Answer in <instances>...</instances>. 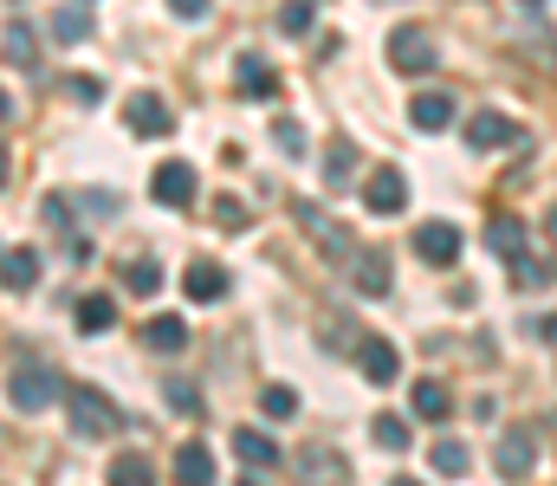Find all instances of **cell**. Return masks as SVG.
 <instances>
[{
    "label": "cell",
    "mask_w": 557,
    "mask_h": 486,
    "mask_svg": "<svg viewBox=\"0 0 557 486\" xmlns=\"http://www.w3.org/2000/svg\"><path fill=\"white\" fill-rule=\"evenodd\" d=\"M486 247H493V260H506V266H512V279H519V286L552 279V266H545V260H532V247H525V221H519V214H493V221H486Z\"/></svg>",
    "instance_id": "1"
},
{
    "label": "cell",
    "mask_w": 557,
    "mask_h": 486,
    "mask_svg": "<svg viewBox=\"0 0 557 486\" xmlns=\"http://www.w3.org/2000/svg\"><path fill=\"white\" fill-rule=\"evenodd\" d=\"M59 396H65V376H59L46 357H26V363H13V376H7V402H13L20 415H46Z\"/></svg>",
    "instance_id": "2"
},
{
    "label": "cell",
    "mask_w": 557,
    "mask_h": 486,
    "mask_svg": "<svg viewBox=\"0 0 557 486\" xmlns=\"http://www.w3.org/2000/svg\"><path fill=\"white\" fill-rule=\"evenodd\" d=\"M65 422H72L78 441H104V435L124 428V409H117L104 389H72V396H65Z\"/></svg>",
    "instance_id": "3"
},
{
    "label": "cell",
    "mask_w": 557,
    "mask_h": 486,
    "mask_svg": "<svg viewBox=\"0 0 557 486\" xmlns=\"http://www.w3.org/2000/svg\"><path fill=\"white\" fill-rule=\"evenodd\" d=\"M292 214H298V227H305V234L318 240V253H331V260H350V253L363 247V240H357V234H350L344 221H331V214H324L318 201H292Z\"/></svg>",
    "instance_id": "4"
},
{
    "label": "cell",
    "mask_w": 557,
    "mask_h": 486,
    "mask_svg": "<svg viewBox=\"0 0 557 486\" xmlns=\"http://www.w3.org/2000/svg\"><path fill=\"white\" fill-rule=\"evenodd\" d=\"M434 59H441V46H434L428 26H396V33H389V65H396V72L421 78V72H434Z\"/></svg>",
    "instance_id": "5"
},
{
    "label": "cell",
    "mask_w": 557,
    "mask_h": 486,
    "mask_svg": "<svg viewBox=\"0 0 557 486\" xmlns=\"http://www.w3.org/2000/svg\"><path fill=\"white\" fill-rule=\"evenodd\" d=\"M195 188H201V175H195V162H182V157L156 162V175H149V195H156L162 208H188Z\"/></svg>",
    "instance_id": "6"
},
{
    "label": "cell",
    "mask_w": 557,
    "mask_h": 486,
    "mask_svg": "<svg viewBox=\"0 0 557 486\" xmlns=\"http://www.w3.org/2000/svg\"><path fill=\"white\" fill-rule=\"evenodd\" d=\"M493 468H499V481H525V474L539 468V435H532V428H506Z\"/></svg>",
    "instance_id": "7"
},
{
    "label": "cell",
    "mask_w": 557,
    "mask_h": 486,
    "mask_svg": "<svg viewBox=\"0 0 557 486\" xmlns=\"http://www.w3.org/2000/svg\"><path fill=\"white\" fill-rule=\"evenodd\" d=\"M344 266H350V286H357L363 299H389V253H383V247H357Z\"/></svg>",
    "instance_id": "8"
},
{
    "label": "cell",
    "mask_w": 557,
    "mask_h": 486,
    "mask_svg": "<svg viewBox=\"0 0 557 486\" xmlns=\"http://www.w3.org/2000/svg\"><path fill=\"white\" fill-rule=\"evenodd\" d=\"M292 481L298 486H344L350 481V468H344L337 448H305V454L292 461Z\"/></svg>",
    "instance_id": "9"
},
{
    "label": "cell",
    "mask_w": 557,
    "mask_h": 486,
    "mask_svg": "<svg viewBox=\"0 0 557 486\" xmlns=\"http://www.w3.org/2000/svg\"><path fill=\"white\" fill-rule=\"evenodd\" d=\"M460 247H467V240H460V227H454V221H421V227H416V253L428 260V266H454V260H460Z\"/></svg>",
    "instance_id": "10"
},
{
    "label": "cell",
    "mask_w": 557,
    "mask_h": 486,
    "mask_svg": "<svg viewBox=\"0 0 557 486\" xmlns=\"http://www.w3.org/2000/svg\"><path fill=\"white\" fill-rule=\"evenodd\" d=\"M363 208H370V214H403V208H409V175H403V169H376V175L363 182Z\"/></svg>",
    "instance_id": "11"
},
{
    "label": "cell",
    "mask_w": 557,
    "mask_h": 486,
    "mask_svg": "<svg viewBox=\"0 0 557 486\" xmlns=\"http://www.w3.org/2000/svg\"><path fill=\"white\" fill-rule=\"evenodd\" d=\"M519 137H525V130H519L512 117H499V111H473V117H467V144H473V150H512Z\"/></svg>",
    "instance_id": "12"
},
{
    "label": "cell",
    "mask_w": 557,
    "mask_h": 486,
    "mask_svg": "<svg viewBox=\"0 0 557 486\" xmlns=\"http://www.w3.org/2000/svg\"><path fill=\"white\" fill-rule=\"evenodd\" d=\"M234 85H240V98H253V104H273V98H278V72L260 59V52H240Z\"/></svg>",
    "instance_id": "13"
},
{
    "label": "cell",
    "mask_w": 557,
    "mask_h": 486,
    "mask_svg": "<svg viewBox=\"0 0 557 486\" xmlns=\"http://www.w3.org/2000/svg\"><path fill=\"white\" fill-rule=\"evenodd\" d=\"M182 292L201 299V306L227 299V266H221V260H188V266H182Z\"/></svg>",
    "instance_id": "14"
},
{
    "label": "cell",
    "mask_w": 557,
    "mask_h": 486,
    "mask_svg": "<svg viewBox=\"0 0 557 486\" xmlns=\"http://www.w3.org/2000/svg\"><path fill=\"white\" fill-rule=\"evenodd\" d=\"M137 344H143V350H162V357H175V350H188V319H175V312H156V319H143Z\"/></svg>",
    "instance_id": "15"
},
{
    "label": "cell",
    "mask_w": 557,
    "mask_h": 486,
    "mask_svg": "<svg viewBox=\"0 0 557 486\" xmlns=\"http://www.w3.org/2000/svg\"><path fill=\"white\" fill-rule=\"evenodd\" d=\"M357 370H363L370 383H396V370H403V350H396L389 337H363V344H357Z\"/></svg>",
    "instance_id": "16"
},
{
    "label": "cell",
    "mask_w": 557,
    "mask_h": 486,
    "mask_svg": "<svg viewBox=\"0 0 557 486\" xmlns=\"http://www.w3.org/2000/svg\"><path fill=\"white\" fill-rule=\"evenodd\" d=\"M454 117H460L454 91H416V104H409V124H416V130H447Z\"/></svg>",
    "instance_id": "17"
},
{
    "label": "cell",
    "mask_w": 557,
    "mask_h": 486,
    "mask_svg": "<svg viewBox=\"0 0 557 486\" xmlns=\"http://www.w3.org/2000/svg\"><path fill=\"white\" fill-rule=\"evenodd\" d=\"M169 474H175V486H214V454L201 441H182L175 461H169Z\"/></svg>",
    "instance_id": "18"
},
{
    "label": "cell",
    "mask_w": 557,
    "mask_h": 486,
    "mask_svg": "<svg viewBox=\"0 0 557 486\" xmlns=\"http://www.w3.org/2000/svg\"><path fill=\"white\" fill-rule=\"evenodd\" d=\"M124 124H131L137 137H169V124H175V117H169V104H162L156 91H137V98H131V111H124Z\"/></svg>",
    "instance_id": "19"
},
{
    "label": "cell",
    "mask_w": 557,
    "mask_h": 486,
    "mask_svg": "<svg viewBox=\"0 0 557 486\" xmlns=\"http://www.w3.org/2000/svg\"><path fill=\"white\" fill-rule=\"evenodd\" d=\"M39 273H46V260H39V247H7V253H0V279H7L13 292H26V286H39Z\"/></svg>",
    "instance_id": "20"
},
{
    "label": "cell",
    "mask_w": 557,
    "mask_h": 486,
    "mask_svg": "<svg viewBox=\"0 0 557 486\" xmlns=\"http://www.w3.org/2000/svg\"><path fill=\"white\" fill-rule=\"evenodd\" d=\"M91 33H98V20H91V7H78V0L52 13V39H59V46H85Z\"/></svg>",
    "instance_id": "21"
},
{
    "label": "cell",
    "mask_w": 557,
    "mask_h": 486,
    "mask_svg": "<svg viewBox=\"0 0 557 486\" xmlns=\"http://www.w3.org/2000/svg\"><path fill=\"white\" fill-rule=\"evenodd\" d=\"M234 454H240L247 468H260V474L278 468V441L273 435H260V428H234Z\"/></svg>",
    "instance_id": "22"
},
{
    "label": "cell",
    "mask_w": 557,
    "mask_h": 486,
    "mask_svg": "<svg viewBox=\"0 0 557 486\" xmlns=\"http://www.w3.org/2000/svg\"><path fill=\"white\" fill-rule=\"evenodd\" d=\"M409 402H416L421 422H447V409H454V396H447V383H441V376H421L416 389H409Z\"/></svg>",
    "instance_id": "23"
},
{
    "label": "cell",
    "mask_w": 557,
    "mask_h": 486,
    "mask_svg": "<svg viewBox=\"0 0 557 486\" xmlns=\"http://www.w3.org/2000/svg\"><path fill=\"white\" fill-rule=\"evenodd\" d=\"M0 59H7V65H20V72H33V59H39V39H33V26H20V20H13V26L0 33Z\"/></svg>",
    "instance_id": "24"
},
{
    "label": "cell",
    "mask_w": 557,
    "mask_h": 486,
    "mask_svg": "<svg viewBox=\"0 0 557 486\" xmlns=\"http://www.w3.org/2000/svg\"><path fill=\"white\" fill-rule=\"evenodd\" d=\"M428 468H434L441 481H460V474H467L473 461H467V448H460V441H447V435H441V441L428 448Z\"/></svg>",
    "instance_id": "25"
},
{
    "label": "cell",
    "mask_w": 557,
    "mask_h": 486,
    "mask_svg": "<svg viewBox=\"0 0 557 486\" xmlns=\"http://www.w3.org/2000/svg\"><path fill=\"white\" fill-rule=\"evenodd\" d=\"M72 319H78V331H91V337H98V331H111V324H117V306H111L104 292H85Z\"/></svg>",
    "instance_id": "26"
},
{
    "label": "cell",
    "mask_w": 557,
    "mask_h": 486,
    "mask_svg": "<svg viewBox=\"0 0 557 486\" xmlns=\"http://www.w3.org/2000/svg\"><path fill=\"white\" fill-rule=\"evenodd\" d=\"M111 486H156V468L143 454H117L111 461Z\"/></svg>",
    "instance_id": "27"
},
{
    "label": "cell",
    "mask_w": 557,
    "mask_h": 486,
    "mask_svg": "<svg viewBox=\"0 0 557 486\" xmlns=\"http://www.w3.org/2000/svg\"><path fill=\"white\" fill-rule=\"evenodd\" d=\"M370 441L389 448V454H403V448H409V422H403V415H376V422H370Z\"/></svg>",
    "instance_id": "28"
},
{
    "label": "cell",
    "mask_w": 557,
    "mask_h": 486,
    "mask_svg": "<svg viewBox=\"0 0 557 486\" xmlns=\"http://www.w3.org/2000/svg\"><path fill=\"white\" fill-rule=\"evenodd\" d=\"M260 409H267V422H292V415H298V389L267 383V389H260Z\"/></svg>",
    "instance_id": "29"
},
{
    "label": "cell",
    "mask_w": 557,
    "mask_h": 486,
    "mask_svg": "<svg viewBox=\"0 0 557 486\" xmlns=\"http://www.w3.org/2000/svg\"><path fill=\"white\" fill-rule=\"evenodd\" d=\"M162 396H169V409H175V415H188V422L208 409V402H201V389H195V383H175V376L162 383Z\"/></svg>",
    "instance_id": "30"
},
{
    "label": "cell",
    "mask_w": 557,
    "mask_h": 486,
    "mask_svg": "<svg viewBox=\"0 0 557 486\" xmlns=\"http://www.w3.org/2000/svg\"><path fill=\"white\" fill-rule=\"evenodd\" d=\"M311 20H318V13H311V0H285V7H278V33H285V39L311 33Z\"/></svg>",
    "instance_id": "31"
},
{
    "label": "cell",
    "mask_w": 557,
    "mask_h": 486,
    "mask_svg": "<svg viewBox=\"0 0 557 486\" xmlns=\"http://www.w3.org/2000/svg\"><path fill=\"white\" fill-rule=\"evenodd\" d=\"M350 175H357V150H350V144H337V150L324 157V182H331V188H344Z\"/></svg>",
    "instance_id": "32"
},
{
    "label": "cell",
    "mask_w": 557,
    "mask_h": 486,
    "mask_svg": "<svg viewBox=\"0 0 557 486\" xmlns=\"http://www.w3.org/2000/svg\"><path fill=\"white\" fill-rule=\"evenodd\" d=\"M124 286H131V292H156V286H162V266L143 253V260H131V266H124Z\"/></svg>",
    "instance_id": "33"
},
{
    "label": "cell",
    "mask_w": 557,
    "mask_h": 486,
    "mask_svg": "<svg viewBox=\"0 0 557 486\" xmlns=\"http://www.w3.org/2000/svg\"><path fill=\"white\" fill-rule=\"evenodd\" d=\"M273 144L298 162V157H305V124H298V117H278V124H273Z\"/></svg>",
    "instance_id": "34"
},
{
    "label": "cell",
    "mask_w": 557,
    "mask_h": 486,
    "mask_svg": "<svg viewBox=\"0 0 557 486\" xmlns=\"http://www.w3.org/2000/svg\"><path fill=\"white\" fill-rule=\"evenodd\" d=\"M65 98H72V104H85V111H98V104H104V78H72V85H65Z\"/></svg>",
    "instance_id": "35"
},
{
    "label": "cell",
    "mask_w": 557,
    "mask_h": 486,
    "mask_svg": "<svg viewBox=\"0 0 557 486\" xmlns=\"http://www.w3.org/2000/svg\"><path fill=\"white\" fill-rule=\"evenodd\" d=\"M214 221L221 227H253V208L247 201H214Z\"/></svg>",
    "instance_id": "36"
},
{
    "label": "cell",
    "mask_w": 557,
    "mask_h": 486,
    "mask_svg": "<svg viewBox=\"0 0 557 486\" xmlns=\"http://www.w3.org/2000/svg\"><path fill=\"white\" fill-rule=\"evenodd\" d=\"M39 214H46V227H72V208H65V201H59V195H52V201H46V208H39Z\"/></svg>",
    "instance_id": "37"
},
{
    "label": "cell",
    "mask_w": 557,
    "mask_h": 486,
    "mask_svg": "<svg viewBox=\"0 0 557 486\" xmlns=\"http://www.w3.org/2000/svg\"><path fill=\"white\" fill-rule=\"evenodd\" d=\"M169 13H182V20H208V0H169Z\"/></svg>",
    "instance_id": "38"
},
{
    "label": "cell",
    "mask_w": 557,
    "mask_h": 486,
    "mask_svg": "<svg viewBox=\"0 0 557 486\" xmlns=\"http://www.w3.org/2000/svg\"><path fill=\"white\" fill-rule=\"evenodd\" d=\"M91 214H117V195L111 188H91Z\"/></svg>",
    "instance_id": "39"
},
{
    "label": "cell",
    "mask_w": 557,
    "mask_h": 486,
    "mask_svg": "<svg viewBox=\"0 0 557 486\" xmlns=\"http://www.w3.org/2000/svg\"><path fill=\"white\" fill-rule=\"evenodd\" d=\"M539 337H545V344H557V312H545V319H539Z\"/></svg>",
    "instance_id": "40"
},
{
    "label": "cell",
    "mask_w": 557,
    "mask_h": 486,
    "mask_svg": "<svg viewBox=\"0 0 557 486\" xmlns=\"http://www.w3.org/2000/svg\"><path fill=\"white\" fill-rule=\"evenodd\" d=\"M519 7H525V13H539V7H545V0H519Z\"/></svg>",
    "instance_id": "41"
},
{
    "label": "cell",
    "mask_w": 557,
    "mask_h": 486,
    "mask_svg": "<svg viewBox=\"0 0 557 486\" xmlns=\"http://www.w3.org/2000/svg\"><path fill=\"white\" fill-rule=\"evenodd\" d=\"M7 111H13V98H7V91H0V117H7Z\"/></svg>",
    "instance_id": "42"
},
{
    "label": "cell",
    "mask_w": 557,
    "mask_h": 486,
    "mask_svg": "<svg viewBox=\"0 0 557 486\" xmlns=\"http://www.w3.org/2000/svg\"><path fill=\"white\" fill-rule=\"evenodd\" d=\"M0 182H7V150H0Z\"/></svg>",
    "instance_id": "43"
},
{
    "label": "cell",
    "mask_w": 557,
    "mask_h": 486,
    "mask_svg": "<svg viewBox=\"0 0 557 486\" xmlns=\"http://www.w3.org/2000/svg\"><path fill=\"white\" fill-rule=\"evenodd\" d=\"M389 486H421V481H389Z\"/></svg>",
    "instance_id": "44"
},
{
    "label": "cell",
    "mask_w": 557,
    "mask_h": 486,
    "mask_svg": "<svg viewBox=\"0 0 557 486\" xmlns=\"http://www.w3.org/2000/svg\"><path fill=\"white\" fill-rule=\"evenodd\" d=\"M552 234H557V208H552Z\"/></svg>",
    "instance_id": "45"
},
{
    "label": "cell",
    "mask_w": 557,
    "mask_h": 486,
    "mask_svg": "<svg viewBox=\"0 0 557 486\" xmlns=\"http://www.w3.org/2000/svg\"><path fill=\"white\" fill-rule=\"evenodd\" d=\"M240 486H260V481H240Z\"/></svg>",
    "instance_id": "46"
},
{
    "label": "cell",
    "mask_w": 557,
    "mask_h": 486,
    "mask_svg": "<svg viewBox=\"0 0 557 486\" xmlns=\"http://www.w3.org/2000/svg\"><path fill=\"white\" fill-rule=\"evenodd\" d=\"M78 7H91V0H78Z\"/></svg>",
    "instance_id": "47"
}]
</instances>
